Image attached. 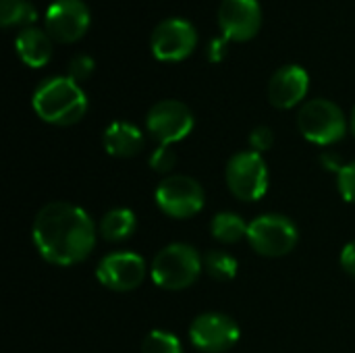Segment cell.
<instances>
[{"label": "cell", "instance_id": "obj_1", "mask_svg": "<svg viewBox=\"0 0 355 353\" xmlns=\"http://www.w3.org/2000/svg\"><path fill=\"white\" fill-rule=\"evenodd\" d=\"M40 256L56 266H73L83 262L96 246V225L92 216L69 202L46 204L31 229Z\"/></svg>", "mask_w": 355, "mask_h": 353}, {"label": "cell", "instance_id": "obj_2", "mask_svg": "<svg viewBox=\"0 0 355 353\" xmlns=\"http://www.w3.org/2000/svg\"><path fill=\"white\" fill-rule=\"evenodd\" d=\"M35 114L50 125L69 127L79 123L87 112V96L69 77H50L37 85L31 98Z\"/></svg>", "mask_w": 355, "mask_h": 353}, {"label": "cell", "instance_id": "obj_3", "mask_svg": "<svg viewBox=\"0 0 355 353\" xmlns=\"http://www.w3.org/2000/svg\"><path fill=\"white\" fill-rule=\"evenodd\" d=\"M204 270V258L187 243H171L162 248L152 262V281L166 291L191 287Z\"/></svg>", "mask_w": 355, "mask_h": 353}, {"label": "cell", "instance_id": "obj_4", "mask_svg": "<svg viewBox=\"0 0 355 353\" xmlns=\"http://www.w3.org/2000/svg\"><path fill=\"white\" fill-rule=\"evenodd\" d=\"M297 127L308 141L318 146H333L345 137L347 119L335 102L316 98L300 108Z\"/></svg>", "mask_w": 355, "mask_h": 353}, {"label": "cell", "instance_id": "obj_5", "mask_svg": "<svg viewBox=\"0 0 355 353\" xmlns=\"http://www.w3.org/2000/svg\"><path fill=\"white\" fill-rule=\"evenodd\" d=\"M225 179L235 198L243 202H256L268 189V166L262 154L254 150L239 152L227 162Z\"/></svg>", "mask_w": 355, "mask_h": 353}, {"label": "cell", "instance_id": "obj_6", "mask_svg": "<svg viewBox=\"0 0 355 353\" xmlns=\"http://www.w3.org/2000/svg\"><path fill=\"white\" fill-rule=\"evenodd\" d=\"M297 227L279 214H264L250 223L248 227V241L260 256L266 258H281L293 252L297 246Z\"/></svg>", "mask_w": 355, "mask_h": 353}, {"label": "cell", "instance_id": "obj_7", "mask_svg": "<svg viewBox=\"0 0 355 353\" xmlns=\"http://www.w3.org/2000/svg\"><path fill=\"white\" fill-rule=\"evenodd\" d=\"M156 204L173 218H189L204 208V189L193 177L171 175L156 187Z\"/></svg>", "mask_w": 355, "mask_h": 353}, {"label": "cell", "instance_id": "obj_8", "mask_svg": "<svg viewBox=\"0 0 355 353\" xmlns=\"http://www.w3.org/2000/svg\"><path fill=\"white\" fill-rule=\"evenodd\" d=\"M152 54L162 62L185 60L198 46V31L185 19H164L160 21L150 37Z\"/></svg>", "mask_w": 355, "mask_h": 353}, {"label": "cell", "instance_id": "obj_9", "mask_svg": "<svg viewBox=\"0 0 355 353\" xmlns=\"http://www.w3.org/2000/svg\"><path fill=\"white\" fill-rule=\"evenodd\" d=\"M146 127L150 135L158 141V146H173L175 141H181L191 133L193 114L179 100H162L150 108Z\"/></svg>", "mask_w": 355, "mask_h": 353}, {"label": "cell", "instance_id": "obj_10", "mask_svg": "<svg viewBox=\"0 0 355 353\" xmlns=\"http://www.w3.org/2000/svg\"><path fill=\"white\" fill-rule=\"evenodd\" d=\"M189 341L200 352L225 353L239 341V327L227 314H202L189 327Z\"/></svg>", "mask_w": 355, "mask_h": 353}, {"label": "cell", "instance_id": "obj_11", "mask_svg": "<svg viewBox=\"0 0 355 353\" xmlns=\"http://www.w3.org/2000/svg\"><path fill=\"white\" fill-rule=\"evenodd\" d=\"M96 279L110 291H133L146 279V262L135 252H114L100 260Z\"/></svg>", "mask_w": 355, "mask_h": 353}, {"label": "cell", "instance_id": "obj_12", "mask_svg": "<svg viewBox=\"0 0 355 353\" xmlns=\"http://www.w3.org/2000/svg\"><path fill=\"white\" fill-rule=\"evenodd\" d=\"M89 8L83 0H54L46 10V31L60 44L81 40L89 27Z\"/></svg>", "mask_w": 355, "mask_h": 353}, {"label": "cell", "instance_id": "obj_13", "mask_svg": "<svg viewBox=\"0 0 355 353\" xmlns=\"http://www.w3.org/2000/svg\"><path fill=\"white\" fill-rule=\"evenodd\" d=\"M262 25V8L258 0H223L218 6V27L229 42L252 40Z\"/></svg>", "mask_w": 355, "mask_h": 353}, {"label": "cell", "instance_id": "obj_14", "mask_svg": "<svg viewBox=\"0 0 355 353\" xmlns=\"http://www.w3.org/2000/svg\"><path fill=\"white\" fill-rule=\"evenodd\" d=\"M310 87V77L300 64L281 67L268 81V100L279 110H289L297 106Z\"/></svg>", "mask_w": 355, "mask_h": 353}, {"label": "cell", "instance_id": "obj_15", "mask_svg": "<svg viewBox=\"0 0 355 353\" xmlns=\"http://www.w3.org/2000/svg\"><path fill=\"white\" fill-rule=\"evenodd\" d=\"M104 150L116 158H131L144 150V133L125 121H114L104 131Z\"/></svg>", "mask_w": 355, "mask_h": 353}, {"label": "cell", "instance_id": "obj_16", "mask_svg": "<svg viewBox=\"0 0 355 353\" xmlns=\"http://www.w3.org/2000/svg\"><path fill=\"white\" fill-rule=\"evenodd\" d=\"M15 50L27 67L40 69L52 56V37L37 27H23L15 40Z\"/></svg>", "mask_w": 355, "mask_h": 353}, {"label": "cell", "instance_id": "obj_17", "mask_svg": "<svg viewBox=\"0 0 355 353\" xmlns=\"http://www.w3.org/2000/svg\"><path fill=\"white\" fill-rule=\"evenodd\" d=\"M137 227L135 214L127 208H114L100 221V235L106 241H123L133 235Z\"/></svg>", "mask_w": 355, "mask_h": 353}, {"label": "cell", "instance_id": "obj_18", "mask_svg": "<svg viewBox=\"0 0 355 353\" xmlns=\"http://www.w3.org/2000/svg\"><path fill=\"white\" fill-rule=\"evenodd\" d=\"M248 227L245 221L239 214L233 212H220L212 218L210 223V233L216 241L220 243H237L243 237H248Z\"/></svg>", "mask_w": 355, "mask_h": 353}, {"label": "cell", "instance_id": "obj_19", "mask_svg": "<svg viewBox=\"0 0 355 353\" xmlns=\"http://www.w3.org/2000/svg\"><path fill=\"white\" fill-rule=\"evenodd\" d=\"M37 19L35 6L29 0H0V23L2 27H31V23Z\"/></svg>", "mask_w": 355, "mask_h": 353}, {"label": "cell", "instance_id": "obj_20", "mask_svg": "<svg viewBox=\"0 0 355 353\" xmlns=\"http://www.w3.org/2000/svg\"><path fill=\"white\" fill-rule=\"evenodd\" d=\"M204 270L216 281H231L237 275V260L227 252H208L204 256Z\"/></svg>", "mask_w": 355, "mask_h": 353}, {"label": "cell", "instance_id": "obj_21", "mask_svg": "<svg viewBox=\"0 0 355 353\" xmlns=\"http://www.w3.org/2000/svg\"><path fill=\"white\" fill-rule=\"evenodd\" d=\"M141 353H183L179 339L168 331H152L141 343Z\"/></svg>", "mask_w": 355, "mask_h": 353}, {"label": "cell", "instance_id": "obj_22", "mask_svg": "<svg viewBox=\"0 0 355 353\" xmlns=\"http://www.w3.org/2000/svg\"><path fill=\"white\" fill-rule=\"evenodd\" d=\"M177 164V154L171 146H158L150 154V166L156 173H171Z\"/></svg>", "mask_w": 355, "mask_h": 353}, {"label": "cell", "instance_id": "obj_23", "mask_svg": "<svg viewBox=\"0 0 355 353\" xmlns=\"http://www.w3.org/2000/svg\"><path fill=\"white\" fill-rule=\"evenodd\" d=\"M337 185L341 198L349 204H355V160L341 169V173L337 175Z\"/></svg>", "mask_w": 355, "mask_h": 353}, {"label": "cell", "instance_id": "obj_24", "mask_svg": "<svg viewBox=\"0 0 355 353\" xmlns=\"http://www.w3.org/2000/svg\"><path fill=\"white\" fill-rule=\"evenodd\" d=\"M94 58L87 54H79L69 62V79H73L75 83H81L85 79H89V75L94 73Z\"/></svg>", "mask_w": 355, "mask_h": 353}, {"label": "cell", "instance_id": "obj_25", "mask_svg": "<svg viewBox=\"0 0 355 353\" xmlns=\"http://www.w3.org/2000/svg\"><path fill=\"white\" fill-rule=\"evenodd\" d=\"M272 144H275V133H272V129L266 127V125H260V127H256V129L250 133V146H252V150L258 152V154L270 150Z\"/></svg>", "mask_w": 355, "mask_h": 353}, {"label": "cell", "instance_id": "obj_26", "mask_svg": "<svg viewBox=\"0 0 355 353\" xmlns=\"http://www.w3.org/2000/svg\"><path fill=\"white\" fill-rule=\"evenodd\" d=\"M227 42L229 40H225V37H218V40H212L210 44H208V60L210 62H220L225 56H227Z\"/></svg>", "mask_w": 355, "mask_h": 353}, {"label": "cell", "instance_id": "obj_27", "mask_svg": "<svg viewBox=\"0 0 355 353\" xmlns=\"http://www.w3.org/2000/svg\"><path fill=\"white\" fill-rule=\"evenodd\" d=\"M341 266L347 275L355 277V239L352 243H347L341 252Z\"/></svg>", "mask_w": 355, "mask_h": 353}, {"label": "cell", "instance_id": "obj_28", "mask_svg": "<svg viewBox=\"0 0 355 353\" xmlns=\"http://www.w3.org/2000/svg\"><path fill=\"white\" fill-rule=\"evenodd\" d=\"M320 162H322V166H324L327 171H337V175H339L341 169L345 166V164L341 162V158H339L337 154H333V152H324V154L320 156Z\"/></svg>", "mask_w": 355, "mask_h": 353}, {"label": "cell", "instance_id": "obj_29", "mask_svg": "<svg viewBox=\"0 0 355 353\" xmlns=\"http://www.w3.org/2000/svg\"><path fill=\"white\" fill-rule=\"evenodd\" d=\"M349 127H352V133L355 135V108H354V112H352V121H349Z\"/></svg>", "mask_w": 355, "mask_h": 353}]
</instances>
